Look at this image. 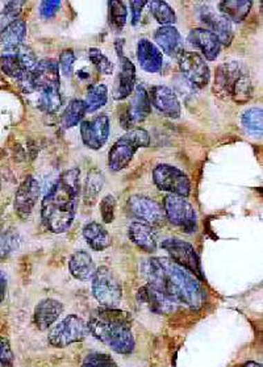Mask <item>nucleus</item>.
I'll list each match as a JSON object with an SVG mask.
<instances>
[{"label": "nucleus", "instance_id": "e433bc0d", "mask_svg": "<svg viewBox=\"0 0 263 367\" xmlns=\"http://www.w3.org/2000/svg\"><path fill=\"white\" fill-rule=\"evenodd\" d=\"M62 105L60 89H51L39 91L37 107L45 114H55Z\"/></svg>", "mask_w": 263, "mask_h": 367}, {"label": "nucleus", "instance_id": "0eeeda50", "mask_svg": "<svg viewBox=\"0 0 263 367\" xmlns=\"http://www.w3.org/2000/svg\"><path fill=\"white\" fill-rule=\"evenodd\" d=\"M165 217L174 226L179 228L184 233L197 232V216L195 208L185 197L166 195L163 199Z\"/></svg>", "mask_w": 263, "mask_h": 367}, {"label": "nucleus", "instance_id": "de8ad7c7", "mask_svg": "<svg viewBox=\"0 0 263 367\" xmlns=\"http://www.w3.org/2000/svg\"><path fill=\"white\" fill-rule=\"evenodd\" d=\"M13 238L10 236H0V254L4 256L6 253H10L13 249Z\"/></svg>", "mask_w": 263, "mask_h": 367}, {"label": "nucleus", "instance_id": "9d476101", "mask_svg": "<svg viewBox=\"0 0 263 367\" xmlns=\"http://www.w3.org/2000/svg\"><path fill=\"white\" fill-rule=\"evenodd\" d=\"M161 248L169 253L171 261L185 269L188 273L197 276V279H203L200 260L197 257V250L191 244L178 238H166L161 242Z\"/></svg>", "mask_w": 263, "mask_h": 367}, {"label": "nucleus", "instance_id": "c756f323", "mask_svg": "<svg viewBox=\"0 0 263 367\" xmlns=\"http://www.w3.org/2000/svg\"><path fill=\"white\" fill-rule=\"evenodd\" d=\"M26 36V21L21 19H17L0 33V42L6 46V49H11V48L21 45Z\"/></svg>", "mask_w": 263, "mask_h": 367}, {"label": "nucleus", "instance_id": "39448f33", "mask_svg": "<svg viewBox=\"0 0 263 367\" xmlns=\"http://www.w3.org/2000/svg\"><path fill=\"white\" fill-rule=\"evenodd\" d=\"M37 62L39 61L35 52L23 44L16 48L4 49V52L0 55V67L3 73L19 80L21 86H26L29 82L30 74Z\"/></svg>", "mask_w": 263, "mask_h": 367}, {"label": "nucleus", "instance_id": "ea45409f", "mask_svg": "<svg viewBox=\"0 0 263 367\" xmlns=\"http://www.w3.org/2000/svg\"><path fill=\"white\" fill-rule=\"evenodd\" d=\"M89 58H90L92 65L96 67V70L100 74L111 75L114 73V64L109 61V58L100 49L91 48L89 51Z\"/></svg>", "mask_w": 263, "mask_h": 367}, {"label": "nucleus", "instance_id": "6e6552de", "mask_svg": "<svg viewBox=\"0 0 263 367\" xmlns=\"http://www.w3.org/2000/svg\"><path fill=\"white\" fill-rule=\"evenodd\" d=\"M153 181L158 190L169 193L170 195L188 197L191 193V182L184 171L171 166L167 163H161L153 170Z\"/></svg>", "mask_w": 263, "mask_h": 367}, {"label": "nucleus", "instance_id": "1a4fd4ad", "mask_svg": "<svg viewBox=\"0 0 263 367\" xmlns=\"http://www.w3.org/2000/svg\"><path fill=\"white\" fill-rule=\"evenodd\" d=\"M89 333V327L82 317L69 315L51 330L49 342L55 348H66L71 343L83 341Z\"/></svg>", "mask_w": 263, "mask_h": 367}, {"label": "nucleus", "instance_id": "3c124183", "mask_svg": "<svg viewBox=\"0 0 263 367\" xmlns=\"http://www.w3.org/2000/svg\"><path fill=\"white\" fill-rule=\"evenodd\" d=\"M245 367H261V365H257V364H253V362H250V364H248V365H245Z\"/></svg>", "mask_w": 263, "mask_h": 367}, {"label": "nucleus", "instance_id": "37998d69", "mask_svg": "<svg viewBox=\"0 0 263 367\" xmlns=\"http://www.w3.org/2000/svg\"><path fill=\"white\" fill-rule=\"evenodd\" d=\"M116 199L114 195H105L100 202V215L105 224H111L115 220Z\"/></svg>", "mask_w": 263, "mask_h": 367}, {"label": "nucleus", "instance_id": "ddd939ff", "mask_svg": "<svg viewBox=\"0 0 263 367\" xmlns=\"http://www.w3.org/2000/svg\"><path fill=\"white\" fill-rule=\"evenodd\" d=\"M111 133V120L107 115H98L91 120L80 123V137L86 147L99 150L108 141Z\"/></svg>", "mask_w": 263, "mask_h": 367}, {"label": "nucleus", "instance_id": "b1692460", "mask_svg": "<svg viewBox=\"0 0 263 367\" xmlns=\"http://www.w3.org/2000/svg\"><path fill=\"white\" fill-rule=\"evenodd\" d=\"M128 236L132 242L146 253H154L158 247V235L156 229L143 222H134L128 228Z\"/></svg>", "mask_w": 263, "mask_h": 367}, {"label": "nucleus", "instance_id": "79ce46f5", "mask_svg": "<svg viewBox=\"0 0 263 367\" xmlns=\"http://www.w3.org/2000/svg\"><path fill=\"white\" fill-rule=\"evenodd\" d=\"M82 367H118L114 358L103 353H91L87 355Z\"/></svg>", "mask_w": 263, "mask_h": 367}, {"label": "nucleus", "instance_id": "423d86ee", "mask_svg": "<svg viewBox=\"0 0 263 367\" xmlns=\"http://www.w3.org/2000/svg\"><path fill=\"white\" fill-rule=\"evenodd\" d=\"M92 294L93 298L105 308H115L123 298V287L115 273L100 266L92 276Z\"/></svg>", "mask_w": 263, "mask_h": 367}, {"label": "nucleus", "instance_id": "a19ab883", "mask_svg": "<svg viewBox=\"0 0 263 367\" xmlns=\"http://www.w3.org/2000/svg\"><path fill=\"white\" fill-rule=\"evenodd\" d=\"M74 65H75V53L71 49H65L60 54L58 67L66 78H70L74 75Z\"/></svg>", "mask_w": 263, "mask_h": 367}, {"label": "nucleus", "instance_id": "7ed1b4c3", "mask_svg": "<svg viewBox=\"0 0 263 367\" xmlns=\"http://www.w3.org/2000/svg\"><path fill=\"white\" fill-rule=\"evenodd\" d=\"M89 332L118 355H131L134 350L129 314L116 308H102L87 324Z\"/></svg>", "mask_w": 263, "mask_h": 367}, {"label": "nucleus", "instance_id": "393cba45", "mask_svg": "<svg viewBox=\"0 0 263 367\" xmlns=\"http://www.w3.org/2000/svg\"><path fill=\"white\" fill-rule=\"evenodd\" d=\"M154 39L157 42L158 49L170 57H178L183 52V39L179 30L175 26H167L158 28Z\"/></svg>", "mask_w": 263, "mask_h": 367}, {"label": "nucleus", "instance_id": "6ab92c4d", "mask_svg": "<svg viewBox=\"0 0 263 367\" xmlns=\"http://www.w3.org/2000/svg\"><path fill=\"white\" fill-rule=\"evenodd\" d=\"M149 93L150 105H153L158 112L169 118H179L182 114L181 103L175 92L167 86H154Z\"/></svg>", "mask_w": 263, "mask_h": 367}, {"label": "nucleus", "instance_id": "f257e3e1", "mask_svg": "<svg viewBox=\"0 0 263 367\" xmlns=\"http://www.w3.org/2000/svg\"><path fill=\"white\" fill-rule=\"evenodd\" d=\"M147 285L162 292L172 302L191 310L201 308L206 292L197 276L165 257H153L144 263Z\"/></svg>", "mask_w": 263, "mask_h": 367}, {"label": "nucleus", "instance_id": "c03bdc74", "mask_svg": "<svg viewBox=\"0 0 263 367\" xmlns=\"http://www.w3.org/2000/svg\"><path fill=\"white\" fill-rule=\"evenodd\" d=\"M15 357L10 341L4 337H0V365L6 367H12Z\"/></svg>", "mask_w": 263, "mask_h": 367}, {"label": "nucleus", "instance_id": "a211bd4d", "mask_svg": "<svg viewBox=\"0 0 263 367\" xmlns=\"http://www.w3.org/2000/svg\"><path fill=\"white\" fill-rule=\"evenodd\" d=\"M150 111L152 105L149 100V93L143 84H137L133 91L131 103L128 105L123 118H120V121L124 128H128V125H131L132 129V127L144 123L146 118L150 115Z\"/></svg>", "mask_w": 263, "mask_h": 367}, {"label": "nucleus", "instance_id": "58836bf2", "mask_svg": "<svg viewBox=\"0 0 263 367\" xmlns=\"http://www.w3.org/2000/svg\"><path fill=\"white\" fill-rule=\"evenodd\" d=\"M109 23L116 30H121L127 23V8L123 1H109Z\"/></svg>", "mask_w": 263, "mask_h": 367}, {"label": "nucleus", "instance_id": "7c9ffc66", "mask_svg": "<svg viewBox=\"0 0 263 367\" xmlns=\"http://www.w3.org/2000/svg\"><path fill=\"white\" fill-rule=\"evenodd\" d=\"M103 186H105V174L99 169H92L91 171H89L83 187L84 203L92 206L98 200L99 194L103 190Z\"/></svg>", "mask_w": 263, "mask_h": 367}, {"label": "nucleus", "instance_id": "a18cd8bd", "mask_svg": "<svg viewBox=\"0 0 263 367\" xmlns=\"http://www.w3.org/2000/svg\"><path fill=\"white\" fill-rule=\"evenodd\" d=\"M61 7V1L58 0H46L39 4V15L44 20H49L54 17Z\"/></svg>", "mask_w": 263, "mask_h": 367}, {"label": "nucleus", "instance_id": "72a5a7b5", "mask_svg": "<svg viewBox=\"0 0 263 367\" xmlns=\"http://www.w3.org/2000/svg\"><path fill=\"white\" fill-rule=\"evenodd\" d=\"M86 105L82 99H74L70 102V105L66 107L62 114V125L66 129L73 128L82 123L83 118L86 116Z\"/></svg>", "mask_w": 263, "mask_h": 367}, {"label": "nucleus", "instance_id": "c85d7f7f", "mask_svg": "<svg viewBox=\"0 0 263 367\" xmlns=\"http://www.w3.org/2000/svg\"><path fill=\"white\" fill-rule=\"evenodd\" d=\"M83 237L90 245V248L96 251L105 250L111 245V237L108 235L107 229L102 224L96 222H91L84 225Z\"/></svg>", "mask_w": 263, "mask_h": 367}, {"label": "nucleus", "instance_id": "c9c22d12", "mask_svg": "<svg viewBox=\"0 0 263 367\" xmlns=\"http://www.w3.org/2000/svg\"><path fill=\"white\" fill-rule=\"evenodd\" d=\"M146 4L149 6L150 12L161 26H171L176 21V15L166 1L154 0V1H147Z\"/></svg>", "mask_w": 263, "mask_h": 367}, {"label": "nucleus", "instance_id": "dca6fc26", "mask_svg": "<svg viewBox=\"0 0 263 367\" xmlns=\"http://www.w3.org/2000/svg\"><path fill=\"white\" fill-rule=\"evenodd\" d=\"M39 193H41V187L37 182L36 178H33L32 175H28L26 179L23 181V184H20V187L16 191L15 195V212L17 213V216L23 220H26L32 212L35 210V206L37 203V199L39 197Z\"/></svg>", "mask_w": 263, "mask_h": 367}, {"label": "nucleus", "instance_id": "bb28decb", "mask_svg": "<svg viewBox=\"0 0 263 367\" xmlns=\"http://www.w3.org/2000/svg\"><path fill=\"white\" fill-rule=\"evenodd\" d=\"M69 270L75 279L87 282L92 279V276L95 274L96 266L89 251L78 250L69 260Z\"/></svg>", "mask_w": 263, "mask_h": 367}, {"label": "nucleus", "instance_id": "9b49d317", "mask_svg": "<svg viewBox=\"0 0 263 367\" xmlns=\"http://www.w3.org/2000/svg\"><path fill=\"white\" fill-rule=\"evenodd\" d=\"M179 69L185 79L197 89L208 86L210 70L206 60L195 52H182L178 55Z\"/></svg>", "mask_w": 263, "mask_h": 367}, {"label": "nucleus", "instance_id": "412c9836", "mask_svg": "<svg viewBox=\"0 0 263 367\" xmlns=\"http://www.w3.org/2000/svg\"><path fill=\"white\" fill-rule=\"evenodd\" d=\"M138 302L145 304L153 314L157 315H169L176 310V303L172 302L167 296H165L162 292L154 289L150 285H145L143 289H140L137 294Z\"/></svg>", "mask_w": 263, "mask_h": 367}, {"label": "nucleus", "instance_id": "8fccbe9b", "mask_svg": "<svg viewBox=\"0 0 263 367\" xmlns=\"http://www.w3.org/2000/svg\"><path fill=\"white\" fill-rule=\"evenodd\" d=\"M77 75H78L79 79H82V80H86V79L90 78L91 73H90L87 69H83V70H79L78 73H77Z\"/></svg>", "mask_w": 263, "mask_h": 367}, {"label": "nucleus", "instance_id": "cd10ccee", "mask_svg": "<svg viewBox=\"0 0 263 367\" xmlns=\"http://www.w3.org/2000/svg\"><path fill=\"white\" fill-rule=\"evenodd\" d=\"M251 6L253 1L248 0H224L219 3V10L230 23H241L248 17Z\"/></svg>", "mask_w": 263, "mask_h": 367}, {"label": "nucleus", "instance_id": "473e14b6", "mask_svg": "<svg viewBox=\"0 0 263 367\" xmlns=\"http://www.w3.org/2000/svg\"><path fill=\"white\" fill-rule=\"evenodd\" d=\"M86 105V112L92 114L96 112L98 109L103 108L108 102V89L103 83L91 86L87 91L86 99L83 100Z\"/></svg>", "mask_w": 263, "mask_h": 367}, {"label": "nucleus", "instance_id": "4468645a", "mask_svg": "<svg viewBox=\"0 0 263 367\" xmlns=\"http://www.w3.org/2000/svg\"><path fill=\"white\" fill-rule=\"evenodd\" d=\"M128 211L136 219L149 225H161L165 223V212L156 200L144 195H133L127 203Z\"/></svg>", "mask_w": 263, "mask_h": 367}, {"label": "nucleus", "instance_id": "2eb2a0df", "mask_svg": "<svg viewBox=\"0 0 263 367\" xmlns=\"http://www.w3.org/2000/svg\"><path fill=\"white\" fill-rule=\"evenodd\" d=\"M116 51L120 60V74L115 82L112 95L115 100H124L131 96L136 89V66L124 54L123 46L120 48V39H116Z\"/></svg>", "mask_w": 263, "mask_h": 367}, {"label": "nucleus", "instance_id": "4c0bfd02", "mask_svg": "<svg viewBox=\"0 0 263 367\" xmlns=\"http://www.w3.org/2000/svg\"><path fill=\"white\" fill-rule=\"evenodd\" d=\"M24 4H26L24 1H8L6 4L4 10L0 12V33L12 21L17 20Z\"/></svg>", "mask_w": 263, "mask_h": 367}, {"label": "nucleus", "instance_id": "09e8293b", "mask_svg": "<svg viewBox=\"0 0 263 367\" xmlns=\"http://www.w3.org/2000/svg\"><path fill=\"white\" fill-rule=\"evenodd\" d=\"M6 292H7V276L3 271H0V303L4 301Z\"/></svg>", "mask_w": 263, "mask_h": 367}, {"label": "nucleus", "instance_id": "2f4dec72", "mask_svg": "<svg viewBox=\"0 0 263 367\" xmlns=\"http://www.w3.org/2000/svg\"><path fill=\"white\" fill-rule=\"evenodd\" d=\"M241 124L253 137H261L263 131V111L261 107H253L242 114Z\"/></svg>", "mask_w": 263, "mask_h": 367}, {"label": "nucleus", "instance_id": "20e7f679", "mask_svg": "<svg viewBox=\"0 0 263 367\" xmlns=\"http://www.w3.org/2000/svg\"><path fill=\"white\" fill-rule=\"evenodd\" d=\"M150 145V136L143 128H134L121 136L108 153V165L111 170H124L134 157L136 152Z\"/></svg>", "mask_w": 263, "mask_h": 367}, {"label": "nucleus", "instance_id": "f3484780", "mask_svg": "<svg viewBox=\"0 0 263 367\" xmlns=\"http://www.w3.org/2000/svg\"><path fill=\"white\" fill-rule=\"evenodd\" d=\"M245 71L246 70L244 65L237 61L221 64L216 69V74H215V83H213L215 93L220 99L230 98L237 80Z\"/></svg>", "mask_w": 263, "mask_h": 367}, {"label": "nucleus", "instance_id": "49530a36", "mask_svg": "<svg viewBox=\"0 0 263 367\" xmlns=\"http://www.w3.org/2000/svg\"><path fill=\"white\" fill-rule=\"evenodd\" d=\"M146 3L147 1H131L132 26H137L140 23Z\"/></svg>", "mask_w": 263, "mask_h": 367}, {"label": "nucleus", "instance_id": "f8f14e48", "mask_svg": "<svg viewBox=\"0 0 263 367\" xmlns=\"http://www.w3.org/2000/svg\"><path fill=\"white\" fill-rule=\"evenodd\" d=\"M26 92L44 91L60 89V67L53 58H45L37 62L33 69L29 82L24 86Z\"/></svg>", "mask_w": 263, "mask_h": 367}, {"label": "nucleus", "instance_id": "aec40b11", "mask_svg": "<svg viewBox=\"0 0 263 367\" xmlns=\"http://www.w3.org/2000/svg\"><path fill=\"white\" fill-rule=\"evenodd\" d=\"M188 41L192 46H195L207 61H216L221 51V42L215 33H212L206 28H195L188 33Z\"/></svg>", "mask_w": 263, "mask_h": 367}, {"label": "nucleus", "instance_id": "a878e982", "mask_svg": "<svg viewBox=\"0 0 263 367\" xmlns=\"http://www.w3.org/2000/svg\"><path fill=\"white\" fill-rule=\"evenodd\" d=\"M64 312L62 303L55 299H44L35 310V324L39 330H46L60 319Z\"/></svg>", "mask_w": 263, "mask_h": 367}, {"label": "nucleus", "instance_id": "5701e85b", "mask_svg": "<svg viewBox=\"0 0 263 367\" xmlns=\"http://www.w3.org/2000/svg\"><path fill=\"white\" fill-rule=\"evenodd\" d=\"M200 17L206 23V26L210 28L208 30L215 33L217 39H220L221 45L229 46L232 44V41L235 39V30L232 23L226 17L210 10H204Z\"/></svg>", "mask_w": 263, "mask_h": 367}, {"label": "nucleus", "instance_id": "f704fd0d", "mask_svg": "<svg viewBox=\"0 0 263 367\" xmlns=\"http://www.w3.org/2000/svg\"><path fill=\"white\" fill-rule=\"evenodd\" d=\"M253 93H254L253 80L250 78L249 73L245 71L237 80L230 98L237 105H245L253 98Z\"/></svg>", "mask_w": 263, "mask_h": 367}, {"label": "nucleus", "instance_id": "4be33fe9", "mask_svg": "<svg viewBox=\"0 0 263 367\" xmlns=\"http://www.w3.org/2000/svg\"><path fill=\"white\" fill-rule=\"evenodd\" d=\"M137 60L141 69L149 74H157L163 66V54L150 39H141L137 44Z\"/></svg>", "mask_w": 263, "mask_h": 367}, {"label": "nucleus", "instance_id": "f03ea898", "mask_svg": "<svg viewBox=\"0 0 263 367\" xmlns=\"http://www.w3.org/2000/svg\"><path fill=\"white\" fill-rule=\"evenodd\" d=\"M80 193V170L62 172L41 203V219L53 233H65L74 223Z\"/></svg>", "mask_w": 263, "mask_h": 367}]
</instances>
